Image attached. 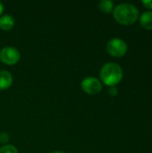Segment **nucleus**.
Instances as JSON below:
<instances>
[{"instance_id": "nucleus-1", "label": "nucleus", "mask_w": 152, "mask_h": 153, "mask_svg": "<svg viewBox=\"0 0 152 153\" xmlns=\"http://www.w3.org/2000/svg\"><path fill=\"white\" fill-rule=\"evenodd\" d=\"M139 15L138 8L129 3L120 4L114 7L113 10L115 20L122 25H132L135 23L139 19Z\"/></svg>"}, {"instance_id": "nucleus-2", "label": "nucleus", "mask_w": 152, "mask_h": 153, "mask_svg": "<svg viewBox=\"0 0 152 153\" xmlns=\"http://www.w3.org/2000/svg\"><path fill=\"white\" fill-rule=\"evenodd\" d=\"M100 79L107 86L114 87L122 81L123 69L116 63H107L100 69Z\"/></svg>"}, {"instance_id": "nucleus-3", "label": "nucleus", "mask_w": 152, "mask_h": 153, "mask_svg": "<svg viewBox=\"0 0 152 153\" xmlns=\"http://www.w3.org/2000/svg\"><path fill=\"white\" fill-rule=\"evenodd\" d=\"M128 50L127 43L119 38L111 39L107 44V51L108 54L114 57L124 56Z\"/></svg>"}, {"instance_id": "nucleus-4", "label": "nucleus", "mask_w": 152, "mask_h": 153, "mask_svg": "<svg viewBox=\"0 0 152 153\" xmlns=\"http://www.w3.org/2000/svg\"><path fill=\"white\" fill-rule=\"evenodd\" d=\"M20 57V52L13 47H5L0 51V60L8 65H13L18 63Z\"/></svg>"}, {"instance_id": "nucleus-5", "label": "nucleus", "mask_w": 152, "mask_h": 153, "mask_svg": "<svg viewBox=\"0 0 152 153\" xmlns=\"http://www.w3.org/2000/svg\"><path fill=\"white\" fill-rule=\"evenodd\" d=\"M82 89L89 95H96L101 91L102 83L96 77H86L82 82Z\"/></svg>"}, {"instance_id": "nucleus-6", "label": "nucleus", "mask_w": 152, "mask_h": 153, "mask_svg": "<svg viewBox=\"0 0 152 153\" xmlns=\"http://www.w3.org/2000/svg\"><path fill=\"white\" fill-rule=\"evenodd\" d=\"M13 83V76L7 71H0V91L10 88Z\"/></svg>"}, {"instance_id": "nucleus-7", "label": "nucleus", "mask_w": 152, "mask_h": 153, "mask_svg": "<svg viewBox=\"0 0 152 153\" xmlns=\"http://www.w3.org/2000/svg\"><path fill=\"white\" fill-rule=\"evenodd\" d=\"M140 18L141 25L146 30H152V11L143 12Z\"/></svg>"}, {"instance_id": "nucleus-8", "label": "nucleus", "mask_w": 152, "mask_h": 153, "mask_svg": "<svg viewBox=\"0 0 152 153\" xmlns=\"http://www.w3.org/2000/svg\"><path fill=\"white\" fill-rule=\"evenodd\" d=\"M14 26V19L11 15H4L0 18V28L4 30H9Z\"/></svg>"}, {"instance_id": "nucleus-9", "label": "nucleus", "mask_w": 152, "mask_h": 153, "mask_svg": "<svg viewBox=\"0 0 152 153\" xmlns=\"http://www.w3.org/2000/svg\"><path fill=\"white\" fill-rule=\"evenodd\" d=\"M100 11L106 13H109L114 10V3L110 0H102L99 4Z\"/></svg>"}, {"instance_id": "nucleus-10", "label": "nucleus", "mask_w": 152, "mask_h": 153, "mask_svg": "<svg viewBox=\"0 0 152 153\" xmlns=\"http://www.w3.org/2000/svg\"><path fill=\"white\" fill-rule=\"evenodd\" d=\"M0 153H18V151L14 146L8 144L0 148Z\"/></svg>"}, {"instance_id": "nucleus-11", "label": "nucleus", "mask_w": 152, "mask_h": 153, "mask_svg": "<svg viewBox=\"0 0 152 153\" xmlns=\"http://www.w3.org/2000/svg\"><path fill=\"white\" fill-rule=\"evenodd\" d=\"M9 139H10V137H9L8 134H6V133L0 134V143H6L9 141Z\"/></svg>"}, {"instance_id": "nucleus-12", "label": "nucleus", "mask_w": 152, "mask_h": 153, "mask_svg": "<svg viewBox=\"0 0 152 153\" xmlns=\"http://www.w3.org/2000/svg\"><path fill=\"white\" fill-rule=\"evenodd\" d=\"M117 92H118V90H117V88H116V86H114V87H109V90H108L109 95H111V96H116V95H117Z\"/></svg>"}, {"instance_id": "nucleus-13", "label": "nucleus", "mask_w": 152, "mask_h": 153, "mask_svg": "<svg viewBox=\"0 0 152 153\" xmlns=\"http://www.w3.org/2000/svg\"><path fill=\"white\" fill-rule=\"evenodd\" d=\"M142 4L144 5V7L152 9V0H142Z\"/></svg>"}, {"instance_id": "nucleus-14", "label": "nucleus", "mask_w": 152, "mask_h": 153, "mask_svg": "<svg viewBox=\"0 0 152 153\" xmlns=\"http://www.w3.org/2000/svg\"><path fill=\"white\" fill-rule=\"evenodd\" d=\"M3 11H4V6H3V4H2V3L0 2V14L3 13Z\"/></svg>"}, {"instance_id": "nucleus-15", "label": "nucleus", "mask_w": 152, "mask_h": 153, "mask_svg": "<svg viewBox=\"0 0 152 153\" xmlns=\"http://www.w3.org/2000/svg\"><path fill=\"white\" fill-rule=\"evenodd\" d=\"M51 153H65V152H59V151H56V152H51Z\"/></svg>"}]
</instances>
